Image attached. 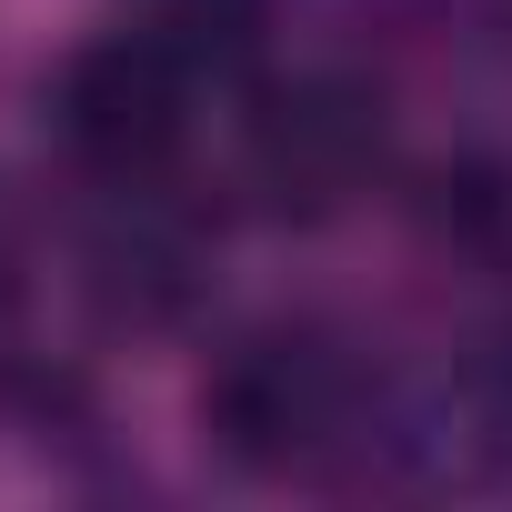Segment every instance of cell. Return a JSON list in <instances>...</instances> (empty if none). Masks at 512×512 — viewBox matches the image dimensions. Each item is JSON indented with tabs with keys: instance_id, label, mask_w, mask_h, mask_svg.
I'll return each instance as SVG.
<instances>
[{
	"instance_id": "cell-1",
	"label": "cell",
	"mask_w": 512,
	"mask_h": 512,
	"mask_svg": "<svg viewBox=\"0 0 512 512\" xmlns=\"http://www.w3.org/2000/svg\"><path fill=\"white\" fill-rule=\"evenodd\" d=\"M362 422H372L362 362L322 322H262V332L221 342V362L201 372V432L241 472H312V462L352 452Z\"/></svg>"
},
{
	"instance_id": "cell-2",
	"label": "cell",
	"mask_w": 512,
	"mask_h": 512,
	"mask_svg": "<svg viewBox=\"0 0 512 512\" xmlns=\"http://www.w3.org/2000/svg\"><path fill=\"white\" fill-rule=\"evenodd\" d=\"M51 121L71 141L81 171L101 181H151L171 171L181 131H191V61L141 21V31H101L61 61V91H51Z\"/></svg>"
},
{
	"instance_id": "cell-3",
	"label": "cell",
	"mask_w": 512,
	"mask_h": 512,
	"mask_svg": "<svg viewBox=\"0 0 512 512\" xmlns=\"http://www.w3.org/2000/svg\"><path fill=\"white\" fill-rule=\"evenodd\" d=\"M241 171H251V191H262L272 211L322 221V211H342V201L382 171V101H372L352 71L272 81L262 101H251Z\"/></svg>"
},
{
	"instance_id": "cell-4",
	"label": "cell",
	"mask_w": 512,
	"mask_h": 512,
	"mask_svg": "<svg viewBox=\"0 0 512 512\" xmlns=\"http://www.w3.org/2000/svg\"><path fill=\"white\" fill-rule=\"evenodd\" d=\"M211 251H221V221L201 201H181L161 171L111 181V211L81 251V292L111 332H171L211 292Z\"/></svg>"
},
{
	"instance_id": "cell-5",
	"label": "cell",
	"mask_w": 512,
	"mask_h": 512,
	"mask_svg": "<svg viewBox=\"0 0 512 512\" xmlns=\"http://www.w3.org/2000/svg\"><path fill=\"white\" fill-rule=\"evenodd\" d=\"M272 11H282V0H151V31L201 71V61H241L251 41L272 31Z\"/></svg>"
},
{
	"instance_id": "cell-6",
	"label": "cell",
	"mask_w": 512,
	"mask_h": 512,
	"mask_svg": "<svg viewBox=\"0 0 512 512\" xmlns=\"http://www.w3.org/2000/svg\"><path fill=\"white\" fill-rule=\"evenodd\" d=\"M472 412H482V432H502V442H512V332L482 352V372H472Z\"/></svg>"
}]
</instances>
